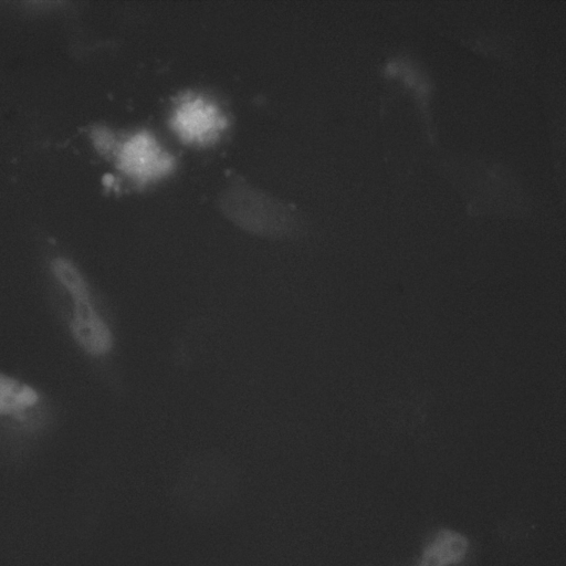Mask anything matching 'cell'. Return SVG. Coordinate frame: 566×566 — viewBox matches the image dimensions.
<instances>
[{
    "instance_id": "6da1fadb",
    "label": "cell",
    "mask_w": 566,
    "mask_h": 566,
    "mask_svg": "<svg viewBox=\"0 0 566 566\" xmlns=\"http://www.w3.org/2000/svg\"><path fill=\"white\" fill-rule=\"evenodd\" d=\"M221 212L242 230L270 239L289 238L300 229L296 212L285 202L247 185H234L219 198Z\"/></svg>"
},
{
    "instance_id": "7a4b0ae2",
    "label": "cell",
    "mask_w": 566,
    "mask_h": 566,
    "mask_svg": "<svg viewBox=\"0 0 566 566\" xmlns=\"http://www.w3.org/2000/svg\"><path fill=\"white\" fill-rule=\"evenodd\" d=\"M118 166L128 176L147 181L165 175L172 165L171 158L145 134H138L124 143H116L113 150Z\"/></svg>"
},
{
    "instance_id": "3957f363",
    "label": "cell",
    "mask_w": 566,
    "mask_h": 566,
    "mask_svg": "<svg viewBox=\"0 0 566 566\" xmlns=\"http://www.w3.org/2000/svg\"><path fill=\"white\" fill-rule=\"evenodd\" d=\"M224 118L218 109L202 99L184 101L172 117V127L188 142H208L223 127Z\"/></svg>"
},
{
    "instance_id": "277c9868",
    "label": "cell",
    "mask_w": 566,
    "mask_h": 566,
    "mask_svg": "<svg viewBox=\"0 0 566 566\" xmlns=\"http://www.w3.org/2000/svg\"><path fill=\"white\" fill-rule=\"evenodd\" d=\"M71 329L76 342L92 355H104L113 346L111 331L95 312L90 300L74 301Z\"/></svg>"
},
{
    "instance_id": "5b68a950",
    "label": "cell",
    "mask_w": 566,
    "mask_h": 566,
    "mask_svg": "<svg viewBox=\"0 0 566 566\" xmlns=\"http://www.w3.org/2000/svg\"><path fill=\"white\" fill-rule=\"evenodd\" d=\"M469 555V541L462 534L441 530L429 539L418 566H464Z\"/></svg>"
},
{
    "instance_id": "8992f818",
    "label": "cell",
    "mask_w": 566,
    "mask_h": 566,
    "mask_svg": "<svg viewBox=\"0 0 566 566\" xmlns=\"http://www.w3.org/2000/svg\"><path fill=\"white\" fill-rule=\"evenodd\" d=\"M38 401L36 392L15 379L0 375V415L22 418L23 410Z\"/></svg>"
},
{
    "instance_id": "52a82bcc",
    "label": "cell",
    "mask_w": 566,
    "mask_h": 566,
    "mask_svg": "<svg viewBox=\"0 0 566 566\" xmlns=\"http://www.w3.org/2000/svg\"><path fill=\"white\" fill-rule=\"evenodd\" d=\"M51 268L55 277L65 286L74 301L90 300L85 281L70 261L57 258L52 262Z\"/></svg>"
}]
</instances>
